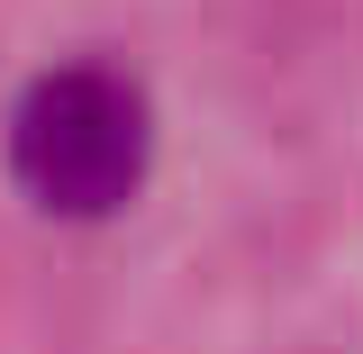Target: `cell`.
<instances>
[{
    "label": "cell",
    "mask_w": 363,
    "mask_h": 354,
    "mask_svg": "<svg viewBox=\"0 0 363 354\" xmlns=\"http://www.w3.org/2000/svg\"><path fill=\"white\" fill-rule=\"evenodd\" d=\"M145 155H155L145 91L128 73H109V64L37 73L28 100L9 109V173L55 219H109V209H128L136 182H145Z\"/></svg>",
    "instance_id": "1"
}]
</instances>
